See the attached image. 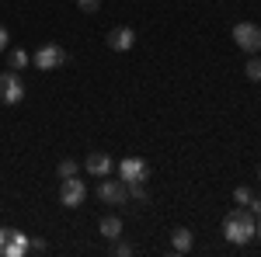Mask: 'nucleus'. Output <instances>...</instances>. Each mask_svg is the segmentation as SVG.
I'll return each instance as SVG.
<instances>
[{
  "instance_id": "2",
  "label": "nucleus",
  "mask_w": 261,
  "mask_h": 257,
  "mask_svg": "<svg viewBox=\"0 0 261 257\" xmlns=\"http://www.w3.org/2000/svg\"><path fill=\"white\" fill-rule=\"evenodd\" d=\"M98 198L105 205H125V202H129V184L122 178H112V174H108V178L98 184Z\"/></svg>"
},
{
  "instance_id": "17",
  "label": "nucleus",
  "mask_w": 261,
  "mask_h": 257,
  "mask_svg": "<svg viewBox=\"0 0 261 257\" xmlns=\"http://www.w3.org/2000/svg\"><path fill=\"white\" fill-rule=\"evenodd\" d=\"M11 237H14V230H11V226H0V257L7 254V243H11Z\"/></svg>"
},
{
  "instance_id": "5",
  "label": "nucleus",
  "mask_w": 261,
  "mask_h": 257,
  "mask_svg": "<svg viewBox=\"0 0 261 257\" xmlns=\"http://www.w3.org/2000/svg\"><path fill=\"white\" fill-rule=\"evenodd\" d=\"M32 63L49 73V70H60L63 63H66V52H63V45H56V42H45V45H39V52L32 56Z\"/></svg>"
},
{
  "instance_id": "21",
  "label": "nucleus",
  "mask_w": 261,
  "mask_h": 257,
  "mask_svg": "<svg viewBox=\"0 0 261 257\" xmlns=\"http://www.w3.org/2000/svg\"><path fill=\"white\" fill-rule=\"evenodd\" d=\"M28 250H35V254H45V250H49V243H45V240H28Z\"/></svg>"
},
{
  "instance_id": "9",
  "label": "nucleus",
  "mask_w": 261,
  "mask_h": 257,
  "mask_svg": "<svg viewBox=\"0 0 261 257\" xmlns=\"http://www.w3.org/2000/svg\"><path fill=\"white\" fill-rule=\"evenodd\" d=\"M84 167H87V174H94V178H108V174H112V157H108V153H91V157L84 160Z\"/></svg>"
},
{
  "instance_id": "23",
  "label": "nucleus",
  "mask_w": 261,
  "mask_h": 257,
  "mask_svg": "<svg viewBox=\"0 0 261 257\" xmlns=\"http://www.w3.org/2000/svg\"><path fill=\"white\" fill-rule=\"evenodd\" d=\"M7 42H11V35H7V28L0 24V49H7Z\"/></svg>"
},
{
  "instance_id": "25",
  "label": "nucleus",
  "mask_w": 261,
  "mask_h": 257,
  "mask_svg": "<svg viewBox=\"0 0 261 257\" xmlns=\"http://www.w3.org/2000/svg\"><path fill=\"white\" fill-rule=\"evenodd\" d=\"M258 178H261V174H258Z\"/></svg>"
},
{
  "instance_id": "20",
  "label": "nucleus",
  "mask_w": 261,
  "mask_h": 257,
  "mask_svg": "<svg viewBox=\"0 0 261 257\" xmlns=\"http://www.w3.org/2000/svg\"><path fill=\"white\" fill-rule=\"evenodd\" d=\"M115 254H119V257H129V254H133V243H125V240H115Z\"/></svg>"
},
{
  "instance_id": "14",
  "label": "nucleus",
  "mask_w": 261,
  "mask_h": 257,
  "mask_svg": "<svg viewBox=\"0 0 261 257\" xmlns=\"http://www.w3.org/2000/svg\"><path fill=\"white\" fill-rule=\"evenodd\" d=\"M244 73H247V80H261V60H258V56H251V60H247Z\"/></svg>"
},
{
  "instance_id": "10",
  "label": "nucleus",
  "mask_w": 261,
  "mask_h": 257,
  "mask_svg": "<svg viewBox=\"0 0 261 257\" xmlns=\"http://www.w3.org/2000/svg\"><path fill=\"white\" fill-rule=\"evenodd\" d=\"M192 243H195V233H192V230H185V226H178V230L171 233V247H174V254H188V250H192Z\"/></svg>"
},
{
  "instance_id": "11",
  "label": "nucleus",
  "mask_w": 261,
  "mask_h": 257,
  "mask_svg": "<svg viewBox=\"0 0 261 257\" xmlns=\"http://www.w3.org/2000/svg\"><path fill=\"white\" fill-rule=\"evenodd\" d=\"M98 230H101V237H105V240H112V243H115V240L122 237V219L119 216H105L98 222Z\"/></svg>"
},
{
  "instance_id": "1",
  "label": "nucleus",
  "mask_w": 261,
  "mask_h": 257,
  "mask_svg": "<svg viewBox=\"0 0 261 257\" xmlns=\"http://www.w3.org/2000/svg\"><path fill=\"white\" fill-rule=\"evenodd\" d=\"M223 237L230 240V243H237V247L251 243V237H254V212H251L247 205L233 209L230 216L223 219Z\"/></svg>"
},
{
  "instance_id": "6",
  "label": "nucleus",
  "mask_w": 261,
  "mask_h": 257,
  "mask_svg": "<svg viewBox=\"0 0 261 257\" xmlns=\"http://www.w3.org/2000/svg\"><path fill=\"white\" fill-rule=\"evenodd\" d=\"M84 198H87V188H84V181L73 174V178H63L60 184V202L66 205V209H77V205H84Z\"/></svg>"
},
{
  "instance_id": "8",
  "label": "nucleus",
  "mask_w": 261,
  "mask_h": 257,
  "mask_svg": "<svg viewBox=\"0 0 261 257\" xmlns=\"http://www.w3.org/2000/svg\"><path fill=\"white\" fill-rule=\"evenodd\" d=\"M133 45H136V32H133L129 24H119V28L108 32V49H112V52H129Z\"/></svg>"
},
{
  "instance_id": "7",
  "label": "nucleus",
  "mask_w": 261,
  "mask_h": 257,
  "mask_svg": "<svg viewBox=\"0 0 261 257\" xmlns=\"http://www.w3.org/2000/svg\"><path fill=\"white\" fill-rule=\"evenodd\" d=\"M146 174H150V167H146V160H143V157H125L119 163V178L125 181V184H133V181H146Z\"/></svg>"
},
{
  "instance_id": "12",
  "label": "nucleus",
  "mask_w": 261,
  "mask_h": 257,
  "mask_svg": "<svg viewBox=\"0 0 261 257\" xmlns=\"http://www.w3.org/2000/svg\"><path fill=\"white\" fill-rule=\"evenodd\" d=\"M21 254H28V233L14 230V237H11V243H7V254L4 257H21Z\"/></svg>"
},
{
  "instance_id": "15",
  "label": "nucleus",
  "mask_w": 261,
  "mask_h": 257,
  "mask_svg": "<svg viewBox=\"0 0 261 257\" xmlns=\"http://www.w3.org/2000/svg\"><path fill=\"white\" fill-rule=\"evenodd\" d=\"M129 198H136L140 205H146V188H143V181H133V184H129Z\"/></svg>"
},
{
  "instance_id": "24",
  "label": "nucleus",
  "mask_w": 261,
  "mask_h": 257,
  "mask_svg": "<svg viewBox=\"0 0 261 257\" xmlns=\"http://www.w3.org/2000/svg\"><path fill=\"white\" fill-rule=\"evenodd\" d=\"M254 237L261 240V212H258V216H254Z\"/></svg>"
},
{
  "instance_id": "16",
  "label": "nucleus",
  "mask_w": 261,
  "mask_h": 257,
  "mask_svg": "<svg viewBox=\"0 0 261 257\" xmlns=\"http://www.w3.org/2000/svg\"><path fill=\"white\" fill-rule=\"evenodd\" d=\"M56 170H60V178H73V174H77V160H60Z\"/></svg>"
},
{
  "instance_id": "13",
  "label": "nucleus",
  "mask_w": 261,
  "mask_h": 257,
  "mask_svg": "<svg viewBox=\"0 0 261 257\" xmlns=\"http://www.w3.org/2000/svg\"><path fill=\"white\" fill-rule=\"evenodd\" d=\"M7 63H11V70H24V66H28V52H24V49H14V52L7 56Z\"/></svg>"
},
{
  "instance_id": "22",
  "label": "nucleus",
  "mask_w": 261,
  "mask_h": 257,
  "mask_svg": "<svg viewBox=\"0 0 261 257\" xmlns=\"http://www.w3.org/2000/svg\"><path fill=\"white\" fill-rule=\"evenodd\" d=\"M247 209H251V212L258 216V212H261V195H251V202H247Z\"/></svg>"
},
{
  "instance_id": "18",
  "label": "nucleus",
  "mask_w": 261,
  "mask_h": 257,
  "mask_svg": "<svg viewBox=\"0 0 261 257\" xmlns=\"http://www.w3.org/2000/svg\"><path fill=\"white\" fill-rule=\"evenodd\" d=\"M77 7H81L84 14H98V11H101V0H77Z\"/></svg>"
},
{
  "instance_id": "4",
  "label": "nucleus",
  "mask_w": 261,
  "mask_h": 257,
  "mask_svg": "<svg viewBox=\"0 0 261 257\" xmlns=\"http://www.w3.org/2000/svg\"><path fill=\"white\" fill-rule=\"evenodd\" d=\"M233 42L241 45L247 56H254L261 49V28L251 24V21H241V24H233Z\"/></svg>"
},
{
  "instance_id": "19",
  "label": "nucleus",
  "mask_w": 261,
  "mask_h": 257,
  "mask_svg": "<svg viewBox=\"0 0 261 257\" xmlns=\"http://www.w3.org/2000/svg\"><path fill=\"white\" fill-rule=\"evenodd\" d=\"M233 202H237V205H247V202H251V188H247V184H241V188L233 191Z\"/></svg>"
},
{
  "instance_id": "3",
  "label": "nucleus",
  "mask_w": 261,
  "mask_h": 257,
  "mask_svg": "<svg viewBox=\"0 0 261 257\" xmlns=\"http://www.w3.org/2000/svg\"><path fill=\"white\" fill-rule=\"evenodd\" d=\"M24 83H21L18 70H7V73H0V104H21L24 101Z\"/></svg>"
}]
</instances>
